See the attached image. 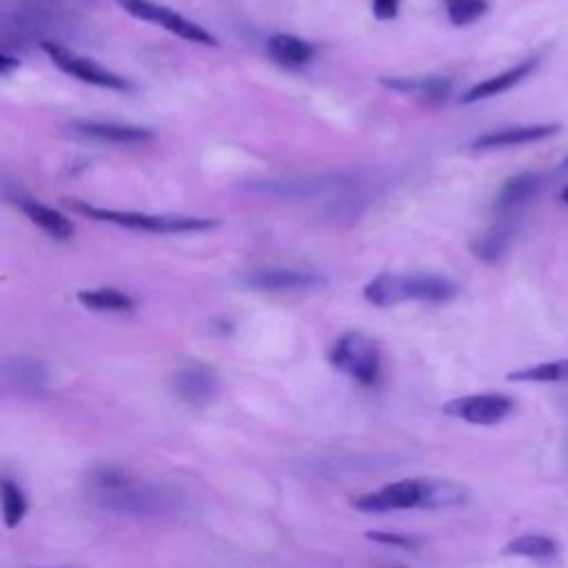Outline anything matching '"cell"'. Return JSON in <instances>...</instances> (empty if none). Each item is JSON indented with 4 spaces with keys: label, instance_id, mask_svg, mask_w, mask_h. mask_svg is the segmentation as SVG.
<instances>
[{
    "label": "cell",
    "instance_id": "obj_22",
    "mask_svg": "<svg viewBox=\"0 0 568 568\" xmlns=\"http://www.w3.org/2000/svg\"><path fill=\"white\" fill-rule=\"evenodd\" d=\"M504 552L506 555H515V557L546 561V559H552L557 555V544L548 535L528 532V535H519V537L510 539L504 546Z\"/></svg>",
    "mask_w": 568,
    "mask_h": 568
},
{
    "label": "cell",
    "instance_id": "obj_31",
    "mask_svg": "<svg viewBox=\"0 0 568 568\" xmlns=\"http://www.w3.org/2000/svg\"><path fill=\"white\" fill-rule=\"evenodd\" d=\"M559 197H561V202H566L568 204V184L561 189V193H559Z\"/></svg>",
    "mask_w": 568,
    "mask_h": 568
},
{
    "label": "cell",
    "instance_id": "obj_21",
    "mask_svg": "<svg viewBox=\"0 0 568 568\" xmlns=\"http://www.w3.org/2000/svg\"><path fill=\"white\" fill-rule=\"evenodd\" d=\"M468 499L464 486L450 479H424V504L422 508L437 510V508H455Z\"/></svg>",
    "mask_w": 568,
    "mask_h": 568
},
{
    "label": "cell",
    "instance_id": "obj_16",
    "mask_svg": "<svg viewBox=\"0 0 568 568\" xmlns=\"http://www.w3.org/2000/svg\"><path fill=\"white\" fill-rule=\"evenodd\" d=\"M268 55L284 67H302L315 58V47L291 33H273L266 40Z\"/></svg>",
    "mask_w": 568,
    "mask_h": 568
},
{
    "label": "cell",
    "instance_id": "obj_12",
    "mask_svg": "<svg viewBox=\"0 0 568 568\" xmlns=\"http://www.w3.org/2000/svg\"><path fill=\"white\" fill-rule=\"evenodd\" d=\"M539 64V58H526L521 62H517L515 67L493 75V78H486L477 84H473L470 89H466L459 98L462 104H473V102H479V100H486V98H493V95H499L513 87H517L521 80H526Z\"/></svg>",
    "mask_w": 568,
    "mask_h": 568
},
{
    "label": "cell",
    "instance_id": "obj_8",
    "mask_svg": "<svg viewBox=\"0 0 568 568\" xmlns=\"http://www.w3.org/2000/svg\"><path fill=\"white\" fill-rule=\"evenodd\" d=\"M326 277L308 268H288V266H262L253 268L242 277V284L253 291H311L324 286Z\"/></svg>",
    "mask_w": 568,
    "mask_h": 568
},
{
    "label": "cell",
    "instance_id": "obj_20",
    "mask_svg": "<svg viewBox=\"0 0 568 568\" xmlns=\"http://www.w3.org/2000/svg\"><path fill=\"white\" fill-rule=\"evenodd\" d=\"M510 237H513V226L510 222H497L493 224L490 229H486L481 235H477L473 242H470V253L486 262V264H495L504 257V253L508 251V244H510Z\"/></svg>",
    "mask_w": 568,
    "mask_h": 568
},
{
    "label": "cell",
    "instance_id": "obj_26",
    "mask_svg": "<svg viewBox=\"0 0 568 568\" xmlns=\"http://www.w3.org/2000/svg\"><path fill=\"white\" fill-rule=\"evenodd\" d=\"M488 11V0H446V13L450 24L466 27L477 22Z\"/></svg>",
    "mask_w": 568,
    "mask_h": 568
},
{
    "label": "cell",
    "instance_id": "obj_5",
    "mask_svg": "<svg viewBox=\"0 0 568 568\" xmlns=\"http://www.w3.org/2000/svg\"><path fill=\"white\" fill-rule=\"evenodd\" d=\"M115 2L124 13L138 18L142 22L160 24L162 29L171 31L173 36H178L182 40H189V42H195V44H206V47L217 44V38L213 33H209L197 22L180 16L178 11H173L164 4H158V2H151V0H115Z\"/></svg>",
    "mask_w": 568,
    "mask_h": 568
},
{
    "label": "cell",
    "instance_id": "obj_2",
    "mask_svg": "<svg viewBox=\"0 0 568 568\" xmlns=\"http://www.w3.org/2000/svg\"><path fill=\"white\" fill-rule=\"evenodd\" d=\"M459 293L455 280L435 273H379L364 286V297L373 306H395L408 300L439 304Z\"/></svg>",
    "mask_w": 568,
    "mask_h": 568
},
{
    "label": "cell",
    "instance_id": "obj_28",
    "mask_svg": "<svg viewBox=\"0 0 568 568\" xmlns=\"http://www.w3.org/2000/svg\"><path fill=\"white\" fill-rule=\"evenodd\" d=\"M371 11L377 20H393L399 11V0H371Z\"/></svg>",
    "mask_w": 568,
    "mask_h": 568
},
{
    "label": "cell",
    "instance_id": "obj_6",
    "mask_svg": "<svg viewBox=\"0 0 568 568\" xmlns=\"http://www.w3.org/2000/svg\"><path fill=\"white\" fill-rule=\"evenodd\" d=\"M42 51L49 55V60L67 75L78 78L80 82L93 84V87H102V89H113V91H129L131 82L122 75H118L115 71L104 69L102 64H98L91 58L78 55L73 51H69L62 44L55 42H42Z\"/></svg>",
    "mask_w": 568,
    "mask_h": 568
},
{
    "label": "cell",
    "instance_id": "obj_10",
    "mask_svg": "<svg viewBox=\"0 0 568 568\" xmlns=\"http://www.w3.org/2000/svg\"><path fill=\"white\" fill-rule=\"evenodd\" d=\"M171 395L189 406H204L217 395V375L204 364H186L169 379Z\"/></svg>",
    "mask_w": 568,
    "mask_h": 568
},
{
    "label": "cell",
    "instance_id": "obj_14",
    "mask_svg": "<svg viewBox=\"0 0 568 568\" xmlns=\"http://www.w3.org/2000/svg\"><path fill=\"white\" fill-rule=\"evenodd\" d=\"M390 91L419 98L424 102H446L453 93V82L444 75H417V78H379Z\"/></svg>",
    "mask_w": 568,
    "mask_h": 568
},
{
    "label": "cell",
    "instance_id": "obj_30",
    "mask_svg": "<svg viewBox=\"0 0 568 568\" xmlns=\"http://www.w3.org/2000/svg\"><path fill=\"white\" fill-rule=\"evenodd\" d=\"M557 171H559V173H568V153H566V155H564V160L559 162Z\"/></svg>",
    "mask_w": 568,
    "mask_h": 568
},
{
    "label": "cell",
    "instance_id": "obj_9",
    "mask_svg": "<svg viewBox=\"0 0 568 568\" xmlns=\"http://www.w3.org/2000/svg\"><path fill=\"white\" fill-rule=\"evenodd\" d=\"M422 504H424V479H399L388 486H382L375 493H366L353 499V506L366 513L422 508Z\"/></svg>",
    "mask_w": 568,
    "mask_h": 568
},
{
    "label": "cell",
    "instance_id": "obj_27",
    "mask_svg": "<svg viewBox=\"0 0 568 568\" xmlns=\"http://www.w3.org/2000/svg\"><path fill=\"white\" fill-rule=\"evenodd\" d=\"M368 539L386 544V546H395V548H415L419 544V539L402 535V532H384V530H371Z\"/></svg>",
    "mask_w": 568,
    "mask_h": 568
},
{
    "label": "cell",
    "instance_id": "obj_23",
    "mask_svg": "<svg viewBox=\"0 0 568 568\" xmlns=\"http://www.w3.org/2000/svg\"><path fill=\"white\" fill-rule=\"evenodd\" d=\"M78 300L82 306L93 308V311H115V313H124V311H133L135 302L133 297H129L122 291L115 288H93V291H80Z\"/></svg>",
    "mask_w": 568,
    "mask_h": 568
},
{
    "label": "cell",
    "instance_id": "obj_17",
    "mask_svg": "<svg viewBox=\"0 0 568 568\" xmlns=\"http://www.w3.org/2000/svg\"><path fill=\"white\" fill-rule=\"evenodd\" d=\"M18 206L22 209V213L36 224L40 226L47 235L55 237V240H69L73 235V224L67 215H62L60 211L42 204V202H36V200H29V197H22L18 202Z\"/></svg>",
    "mask_w": 568,
    "mask_h": 568
},
{
    "label": "cell",
    "instance_id": "obj_24",
    "mask_svg": "<svg viewBox=\"0 0 568 568\" xmlns=\"http://www.w3.org/2000/svg\"><path fill=\"white\" fill-rule=\"evenodd\" d=\"M508 382H568V357L510 371Z\"/></svg>",
    "mask_w": 568,
    "mask_h": 568
},
{
    "label": "cell",
    "instance_id": "obj_3",
    "mask_svg": "<svg viewBox=\"0 0 568 568\" xmlns=\"http://www.w3.org/2000/svg\"><path fill=\"white\" fill-rule=\"evenodd\" d=\"M69 206L87 217L111 222L118 226L135 229V231H149V233H189V231H206L217 226V220L209 217H193V215H153L142 211H118V209H100L87 202H69Z\"/></svg>",
    "mask_w": 568,
    "mask_h": 568
},
{
    "label": "cell",
    "instance_id": "obj_4",
    "mask_svg": "<svg viewBox=\"0 0 568 568\" xmlns=\"http://www.w3.org/2000/svg\"><path fill=\"white\" fill-rule=\"evenodd\" d=\"M328 359L339 373H344L346 377L355 379L362 386H371L379 377V368H382L379 348L364 333H357V331L344 333L331 348Z\"/></svg>",
    "mask_w": 568,
    "mask_h": 568
},
{
    "label": "cell",
    "instance_id": "obj_7",
    "mask_svg": "<svg viewBox=\"0 0 568 568\" xmlns=\"http://www.w3.org/2000/svg\"><path fill=\"white\" fill-rule=\"evenodd\" d=\"M515 408V402L501 393H477L450 399L442 410L450 417L464 419L475 426H495L506 419Z\"/></svg>",
    "mask_w": 568,
    "mask_h": 568
},
{
    "label": "cell",
    "instance_id": "obj_19",
    "mask_svg": "<svg viewBox=\"0 0 568 568\" xmlns=\"http://www.w3.org/2000/svg\"><path fill=\"white\" fill-rule=\"evenodd\" d=\"M342 178H293V180H273V182H255L246 184L251 191L273 193V195H317L320 191H328L335 184H342Z\"/></svg>",
    "mask_w": 568,
    "mask_h": 568
},
{
    "label": "cell",
    "instance_id": "obj_11",
    "mask_svg": "<svg viewBox=\"0 0 568 568\" xmlns=\"http://www.w3.org/2000/svg\"><path fill=\"white\" fill-rule=\"evenodd\" d=\"M561 131L559 122H541V124H519V126H506L490 133H484L473 140V151H493V149H506V146H519L539 142L546 138H552Z\"/></svg>",
    "mask_w": 568,
    "mask_h": 568
},
{
    "label": "cell",
    "instance_id": "obj_1",
    "mask_svg": "<svg viewBox=\"0 0 568 568\" xmlns=\"http://www.w3.org/2000/svg\"><path fill=\"white\" fill-rule=\"evenodd\" d=\"M89 499L118 515L158 517L175 510V495L115 466H95L84 477Z\"/></svg>",
    "mask_w": 568,
    "mask_h": 568
},
{
    "label": "cell",
    "instance_id": "obj_25",
    "mask_svg": "<svg viewBox=\"0 0 568 568\" xmlns=\"http://www.w3.org/2000/svg\"><path fill=\"white\" fill-rule=\"evenodd\" d=\"M27 513V497L22 488L11 481L2 479V515H4V526L16 528Z\"/></svg>",
    "mask_w": 568,
    "mask_h": 568
},
{
    "label": "cell",
    "instance_id": "obj_15",
    "mask_svg": "<svg viewBox=\"0 0 568 568\" xmlns=\"http://www.w3.org/2000/svg\"><path fill=\"white\" fill-rule=\"evenodd\" d=\"M544 186V175L535 173V171H526V173H517L510 175L501 189L495 195L493 209L497 213H510L515 209H519L521 204H526L539 189Z\"/></svg>",
    "mask_w": 568,
    "mask_h": 568
},
{
    "label": "cell",
    "instance_id": "obj_29",
    "mask_svg": "<svg viewBox=\"0 0 568 568\" xmlns=\"http://www.w3.org/2000/svg\"><path fill=\"white\" fill-rule=\"evenodd\" d=\"M20 67V62H18V58H11L9 53H2L0 55V73L2 75H9L13 69H18Z\"/></svg>",
    "mask_w": 568,
    "mask_h": 568
},
{
    "label": "cell",
    "instance_id": "obj_13",
    "mask_svg": "<svg viewBox=\"0 0 568 568\" xmlns=\"http://www.w3.org/2000/svg\"><path fill=\"white\" fill-rule=\"evenodd\" d=\"M71 129L82 138L111 142V144H138V142H149L153 138L151 129L138 126V124H122V122L82 120V122H73Z\"/></svg>",
    "mask_w": 568,
    "mask_h": 568
},
{
    "label": "cell",
    "instance_id": "obj_18",
    "mask_svg": "<svg viewBox=\"0 0 568 568\" xmlns=\"http://www.w3.org/2000/svg\"><path fill=\"white\" fill-rule=\"evenodd\" d=\"M4 377L13 388L36 393L47 386L49 373L44 364L33 357H13L4 362Z\"/></svg>",
    "mask_w": 568,
    "mask_h": 568
}]
</instances>
